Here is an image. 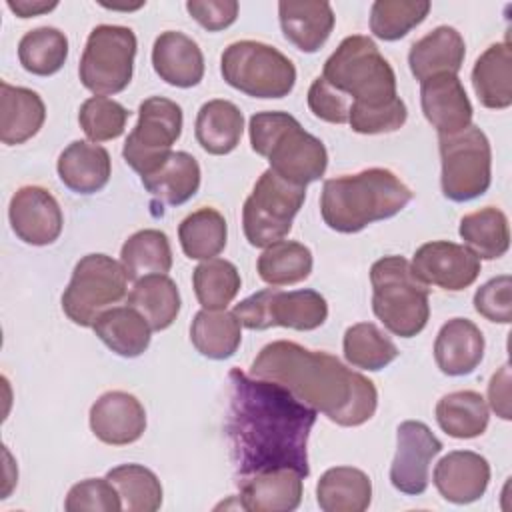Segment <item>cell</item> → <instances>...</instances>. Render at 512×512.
<instances>
[{"label": "cell", "instance_id": "11", "mask_svg": "<svg viewBox=\"0 0 512 512\" xmlns=\"http://www.w3.org/2000/svg\"><path fill=\"white\" fill-rule=\"evenodd\" d=\"M442 162V192L452 202L482 196L492 182V150L488 136L478 126H468L450 136H438Z\"/></svg>", "mask_w": 512, "mask_h": 512}, {"label": "cell", "instance_id": "51", "mask_svg": "<svg viewBox=\"0 0 512 512\" xmlns=\"http://www.w3.org/2000/svg\"><path fill=\"white\" fill-rule=\"evenodd\" d=\"M58 6V2H42V0H8V8L20 16V18H32V16H38V14H44V12H50Z\"/></svg>", "mask_w": 512, "mask_h": 512}, {"label": "cell", "instance_id": "33", "mask_svg": "<svg viewBox=\"0 0 512 512\" xmlns=\"http://www.w3.org/2000/svg\"><path fill=\"white\" fill-rule=\"evenodd\" d=\"M436 422L452 438L468 440L486 432L488 404L480 392L458 390L442 396L436 404Z\"/></svg>", "mask_w": 512, "mask_h": 512}, {"label": "cell", "instance_id": "24", "mask_svg": "<svg viewBox=\"0 0 512 512\" xmlns=\"http://www.w3.org/2000/svg\"><path fill=\"white\" fill-rule=\"evenodd\" d=\"M466 56V44L462 34L452 26H438L420 40H416L408 52L410 72L416 80L424 82L436 74L460 72Z\"/></svg>", "mask_w": 512, "mask_h": 512}, {"label": "cell", "instance_id": "42", "mask_svg": "<svg viewBox=\"0 0 512 512\" xmlns=\"http://www.w3.org/2000/svg\"><path fill=\"white\" fill-rule=\"evenodd\" d=\"M238 268L224 258L200 262L192 272V286L204 310H226L240 290Z\"/></svg>", "mask_w": 512, "mask_h": 512}, {"label": "cell", "instance_id": "17", "mask_svg": "<svg viewBox=\"0 0 512 512\" xmlns=\"http://www.w3.org/2000/svg\"><path fill=\"white\" fill-rule=\"evenodd\" d=\"M90 430L104 444H132L146 430V410L130 392H104L90 408Z\"/></svg>", "mask_w": 512, "mask_h": 512}, {"label": "cell", "instance_id": "22", "mask_svg": "<svg viewBox=\"0 0 512 512\" xmlns=\"http://www.w3.org/2000/svg\"><path fill=\"white\" fill-rule=\"evenodd\" d=\"M482 330L468 318L448 320L434 342V360L446 376H466L484 358Z\"/></svg>", "mask_w": 512, "mask_h": 512}, {"label": "cell", "instance_id": "12", "mask_svg": "<svg viewBox=\"0 0 512 512\" xmlns=\"http://www.w3.org/2000/svg\"><path fill=\"white\" fill-rule=\"evenodd\" d=\"M182 108L164 96H150L138 108V122L128 134L122 156L140 178L156 172L172 154L182 134Z\"/></svg>", "mask_w": 512, "mask_h": 512}, {"label": "cell", "instance_id": "9", "mask_svg": "<svg viewBox=\"0 0 512 512\" xmlns=\"http://www.w3.org/2000/svg\"><path fill=\"white\" fill-rule=\"evenodd\" d=\"M304 198V186L284 180L270 168L264 170L242 208L246 240L256 248H266L282 240L290 232Z\"/></svg>", "mask_w": 512, "mask_h": 512}, {"label": "cell", "instance_id": "6", "mask_svg": "<svg viewBox=\"0 0 512 512\" xmlns=\"http://www.w3.org/2000/svg\"><path fill=\"white\" fill-rule=\"evenodd\" d=\"M372 310L396 336L420 334L430 318L428 284L412 270L404 256H384L370 268Z\"/></svg>", "mask_w": 512, "mask_h": 512}, {"label": "cell", "instance_id": "49", "mask_svg": "<svg viewBox=\"0 0 512 512\" xmlns=\"http://www.w3.org/2000/svg\"><path fill=\"white\" fill-rule=\"evenodd\" d=\"M186 10L208 32L224 30L238 18L236 0H190L186 2Z\"/></svg>", "mask_w": 512, "mask_h": 512}, {"label": "cell", "instance_id": "39", "mask_svg": "<svg viewBox=\"0 0 512 512\" xmlns=\"http://www.w3.org/2000/svg\"><path fill=\"white\" fill-rule=\"evenodd\" d=\"M68 58V38L54 26L28 30L18 42V60L34 76L56 74Z\"/></svg>", "mask_w": 512, "mask_h": 512}, {"label": "cell", "instance_id": "50", "mask_svg": "<svg viewBox=\"0 0 512 512\" xmlns=\"http://www.w3.org/2000/svg\"><path fill=\"white\" fill-rule=\"evenodd\" d=\"M488 402L490 408L500 416L502 420H510V366L504 364L488 384Z\"/></svg>", "mask_w": 512, "mask_h": 512}, {"label": "cell", "instance_id": "21", "mask_svg": "<svg viewBox=\"0 0 512 512\" xmlns=\"http://www.w3.org/2000/svg\"><path fill=\"white\" fill-rule=\"evenodd\" d=\"M152 66L160 80L176 88H192L204 76L200 46L178 30H166L154 40Z\"/></svg>", "mask_w": 512, "mask_h": 512}, {"label": "cell", "instance_id": "30", "mask_svg": "<svg viewBox=\"0 0 512 512\" xmlns=\"http://www.w3.org/2000/svg\"><path fill=\"white\" fill-rule=\"evenodd\" d=\"M196 140L208 154H230L242 138L244 116L240 108L230 100H208L200 106L196 124Z\"/></svg>", "mask_w": 512, "mask_h": 512}, {"label": "cell", "instance_id": "45", "mask_svg": "<svg viewBox=\"0 0 512 512\" xmlns=\"http://www.w3.org/2000/svg\"><path fill=\"white\" fill-rule=\"evenodd\" d=\"M64 508L68 512H118L122 510V500L108 478H86L68 490Z\"/></svg>", "mask_w": 512, "mask_h": 512}, {"label": "cell", "instance_id": "29", "mask_svg": "<svg viewBox=\"0 0 512 512\" xmlns=\"http://www.w3.org/2000/svg\"><path fill=\"white\" fill-rule=\"evenodd\" d=\"M142 184L156 204L180 206L200 188V164L184 150L172 152L156 172L142 178Z\"/></svg>", "mask_w": 512, "mask_h": 512}, {"label": "cell", "instance_id": "10", "mask_svg": "<svg viewBox=\"0 0 512 512\" xmlns=\"http://www.w3.org/2000/svg\"><path fill=\"white\" fill-rule=\"evenodd\" d=\"M136 48V34L126 26L92 28L78 66L82 86L96 96L122 92L132 80Z\"/></svg>", "mask_w": 512, "mask_h": 512}, {"label": "cell", "instance_id": "40", "mask_svg": "<svg viewBox=\"0 0 512 512\" xmlns=\"http://www.w3.org/2000/svg\"><path fill=\"white\" fill-rule=\"evenodd\" d=\"M344 358L362 370L378 372L398 358L396 344L372 322H358L344 332Z\"/></svg>", "mask_w": 512, "mask_h": 512}, {"label": "cell", "instance_id": "32", "mask_svg": "<svg viewBox=\"0 0 512 512\" xmlns=\"http://www.w3.org/2000/svg\"><path fill=\"white\" fill-rule=\"evenodd\" d=\"M180 292L168 274H148L134 282L128 306L136 308L152 330H166L180 312Z\"/></svg>", "mask_w": 512, "mask_h": 512}, {"label": "cell", "instance_id": "44", "mask_svg": "<svg viewBox=\"0 0 512 512\" xmlns=\"http://www.w3.org/2000/svg\"><path fill=\"white\" fill-rule=\"evenodd\" d=\"M128 114L130 112L120 102L108 96H92L82 102L78 122L92 142H106L124 132Z\"/></svg>", "mask_w": 512, "mask_h": 512}, {"label": "cell", "instance_id": "43", "mask_svg": "<svg viewBox=\"0 0 512 512\" xmlns=\"http://www.w3.org/2000/svg\"><path fill=\"white\" fill-rule=\"evenodd\" d=\"M428 12L426 0H376L370 8V30L376 38L394 42L424 22Z\"/></svg>", "mask_w": 512, "mask_h": 512}, {"label": "cell", "instance_id": "28", "mask_svg": "<svg viewBox=\"0 0 512 512\" xmlns=\"http://www.w3.org/2000/svg\"><path fill=\"white\" fill-rule=\"evenodd\" d=\"M94 334L118 356L136 358L150 346L152 328L132 306H112L92 324Z\"/></svg>", "mask_w": 512, "mask_h": 512}, {"label": "cell", "instance_id": "26", "mask_svg": "<svg viewBox=\"0 0 512 512\" xmlns=\"http://www.w3.org/2000/svg\"><path fill=\"white\" fill-rule=\"evenodd\" d=\"M46 120V106L38 92L12 86L8 82L0 84V140L2 144L14 146L24 144L38 134Z\"/></svg>", "mask_w": 512, "mask_h": 512}, {"label": "cell", "instance_id": "23", "mask_svg": "<svg viewBox=\"0 0 512 512\" xmlns=\"http://www.w3.org/2000/svg\"><path fill=\"white\" fill-rule=\"evenodd\" d=\"M56 170L62 184L72 192L94 194L108 184L112 164L104 146L96 142L74 140L60 152Z\"/></svg>", "mask_w": 512, "mask_h": 512}, {"label": "cell", "instance_id": "1", "mask_svg": "<svg viewBox=\"0 0 512 512\" xmlns=\"http://www.w3.org/2000/svg\"><path fill=\"white\" fill-rule=\"evenodd\" d=\"M316 414L284 386L230 370L224 430L236 476L292 468L306 478Z\"/></svg>", "mask_w": 512, "mask_h": 512}, {"label": "cell", "instance_id": "41", "mask_svg": "<svg viewBox=\"0 0 512 512\" xmlns=\"http://www.w3.org/2000/svg\"><path fill=\"white\" fill-rule=\"evenodd\" d=\"M106 478L116 486L122 510L154 512L162 506V484L150 468L142 464H120L110 468Z\"/></svg>", "mask_w": 512, "mask_h": 512}, {"label": "cell", "instance_id": "25", "mask_svg": "<svg viewBox=\"0 0 512 512\" xmlns=\"http://www.w3.org/2000/svg\"><path fill=\"white\" fill-rule=\"evenodd\" d=\"M278 18L284 38L298 50L318 52L334 28V12L328 2H294L278 4Z\"/></svg>", "mask_w": 512, "mask_h": 512}, {"label": "cell", "instance_id": "5", "mask_svg": "<svg viewBox=\"0 0 512 512\" xmlns=\"http://www.w3.org/2000/svg\"><path fill=\"white\" fill-rule=\"evenodd\" d=\"M350 108H378L394 102L396 74L376 42L362 34L346 36L324 62L320 74Z\"/></svg>", "mask_w": 512, "mask_h": 512}, {"label": "cell", "instance_id": "19", "mask_svg": "<svg viewBox=\"0 0 512 512\" xmlns=\"http://www.w3.org/2000/svg\"><path fill=\"white\" fill-rule=\"evenodd\" d=\"M434 486L452 504H470L484 496L490 482L488 460L472 450H454L434 468Z\"/></svg>", "mask_w": 512, "mask_h": 512}, {"label": "cell", "instance_id": "16", "mask_svg": "<svg viewBox=\"0 0 512 512\" xmlns=\"http://www.w3.org/2000/svg\"><path fill=\"white\" fill-rule=\"evenodd\" d=\"M14 234L32 246H48L58 240L64 216L58 200L42 186H22L8 206Z\"/></svg>", "mask_w": 512, "mask_h": 512}, {"label": "cell", "instance_id": "37", "mask_svg": "<svg viewBox=\"0 0 512 512\" xmlns=\"http://www.w3.org/2000/svg\"><path fill=\"white\" fill-rule=\"evenodd\" d=\"M228 238V226L224 216L210 206H204L188 214L178 226V240L182 252L190 260H210L218 256Z\"/></svg>", "mask_w": 512, "mask_h": 512}, {"label": "cell", "instance_id": "31", "mask_svg": "<svg viewBox=\"0 0 512 512\" xmlns=\"http://www.w3.org/2000/svg\"><path fill=\"white\" fill-rule=\"evenodd\" d=\"M370 500L372 482L360 468H328L316 484V502L324 512H364Z\"/></svg>", "mask_w": 512, "mask_h": 512}, {"label": "cell", "instance_id": "13", "mask_svg": "<svg viewBox=\"0 0 512 512\" xmlns=\"http://www.w3.org/2000/svg\"><path fill=\"white\" fill-rule=\"evenodd\" d=\"M234 314L248 330H268L272 326L292 330H314L328 318L326 298L316 290H276L264 288L234 306Z\"/></svg>", "mask_w": 512, "mask_h": 512}, {"label": "cell", "instance_id": "35", "mask_svg": "<svg viewBox=\"0 0 512 512\" xmlns=\"http://www.w3.org/2000/svg\"><path fill=\"white\" fill-rule=\"evenodd\" d=\"M460 238L480 260L502 258L510 248V228L506 214L496 206H484L462 216Z\"/></svg>", "mask_w": 512, "mask_h": 512}, {"label": "cell", "instance_id": "8", "mask_svg": "<svg viewBox=\"0 0 512 512\" xmlns=\"http://www.w3.org/2000/svg\"><path fill=\"white\" fill-rule=\"evenodd\" d=\"M128 292L124 266L106 254L82 256L62 294L64 314L78 326H92L94 320Z\"/></svg>", "mask_w": 512, "mask_h": 512}, {"label": "cell", "instance_id": "18", "mask_svg": "<svg viewBox=\"0 0 512 512\" xmlns=\"http://www.w3.org/2000/svg\"><path fill=\"white\" fill-rule=\"evenodd\" d=\"M420 106L438 136L462 132L472 122L474 110L456 74H436L420 82Z\"/></svg>", "mask_w": 512, "mask_h": 512}, {"label": "cell", "instance_id": "27", "mask_svg": "<svg viewBox=\"0 0 512 512\" xmlns=\"http://www.w3.org/2000/svg\"><path fill=\"white\" fill-rule=\"evenodd\" d=\"M472 86L482 106L504 110L512 104V48L510 42L488 46L472 68Z\"/></svg>", "mask_w": 512, "mask_h": 512}, {"label": "cell", "instance_id": "4", "mask_svg": "<svg viewBox=\"0 0 512 512\" xmlns=\"http://www.w3.org/2000/svg\"><path fill=\"white\" fill-rule=\"evenodd\" d=\"M252 150L270 162L284 180L308 186L324 176L328 152L320 138L306 132L288 112H256L248 124Z\"/></svg>", "mask_w": 512, "mask_h": 512}, {"label": "cell", "instance_id": "20", "mask_svg": "<svg viewBox=\"0 0 512 512\" xmlns=\"http://www.w3.org/2000/svg\"><path fill=\"white\" fill-rule=\"evenodd\" d=\"M304 476L292 468L264 470L238 478L240 506L248 512H290L302 502Z\"/></svg>", "mask_w": 512, "mask_h": 512}, {"label": "cell", "instance_id": "2", "mask_svg": "<svg viewBox=\"0 0 512 512\" xmlns=\"http://www.w3.org/2000/svg\"><path fill=\"white\" fill-rule=\"evenodd\" d=\"M250 376L284 386L338 426H360L378 406V390L370 378L328 352L308 350L290 340L266 344L254 358Z\"/></svg>", "mask_w": 512, "mask_h": 512}, {"label": "cell", "instance_id": "15", "mask_svg": "<svg viewBox=\"0 0 512 512\" xmlns=\"http://www.w3.org/2000/svg\"><path fill=\"white\" fill-rule=\"evenodd\" d=\"M414 274L424 282L450 292L472 286L480 274V258L464 244L434 240L422 244L412 258Z\"/></svg>", "mask_w": 512, "mask_h": 512}, {"label": "cell", "instance_id": "7", "mask_svg": "<svg viewBox=\"0 0 512 512\" xmlns=\"http://www.w3.org/2000/svg\"><path fill=\"white\" fill-rule=\"evenodd\" d=\"M220 72L226 84L252 98H284L296 84L292 60L258 40H238L226 46Z\"/></svg>", "mask_w": 512, "mask_h": 512}, {"label": "cell", "instance_id": "38", "mask_svg": "<svg viewBox=\"0 0 512 512\" xmlns=\"http://www.w3.org/2000/svg\"><path fill=\"white\" fill-rule=\"evenodd\" d=\"M258 276L270 286H290L312 272V252L294 240H278L264 248L256 262Z\"/></svg>", "mask_w": 512, "mask_h": 512}, {"label": "cell", "instance_id": "14", "mask_svg": "<svg viewBox=\"0 0 512 512\" xmlns=\"http://www.w3.org/2000/svg\"><path fill=\"white\" fill-rule=\"evenodd\" d=\"M442 442L418 420H406L396 430V454L390 466V482L402 494H424L430 480V462L440 454Z\"/></svg>", "mask_w": 512, "mask_h": 512}, {"label": "cell", "instance_id": "34", "mask_svg": "<svg viewBox=\"0 0 512 512\" xmlns=\"http://www.w3.org/2000/svg\"><path fill=\"white\" fill-rule=\"evenodd\" d=\"M190 340L202 356L226 360L242 342V324L234 312L202 308L190 324Z\"/></svg>", "mask_w": 512, "mask_h": 512}, {"label": "cell", "instance_id": "3", "mask_svg": "<svg viewBox=\"0 0 512 512\" xmlns=\"http://www.w3.org/2000/svg\"><path fill=\"white\" fill-rule=\"evenodd\" d=\"M412 200V190L388 168H366L324 182L320 214L328 228L354 234L368 224L396 216Z\"/></svg>", "mask_w": 512, "mask_h": 512}, {"label": "cell", "instance_id": "47", "mask_svg": "<svg viewBox=\"0 0 512 512\" xmlns=\"http://www.w3.org/2000/svg\"><path fill=\"white\" fill-rule=\"evenodd\" d=\"M510 290H512V278L508 274L488 280L474 294V310L490 322L510 324L512 320Z\"/></svg>", "mask_w": 512, "mask_h": 512}, {"label": "cell", "instance_id": "48", "mask_svg": "<svg viewBox=\"0 0 512 512\" xmlns=\"http://www.w3.org/2000/svg\"><path fill=\"white\" fill-rule=\"evenodd\" d=\"M308 108L310 112L330 124L348 122V100L336 92L322 76L314 78L308 88Z\"/></svg>", "mask_w": 512, "mask_h": 512}, {"label": "cell", "instance_id": "36", "mask_svg": "<svg viewBox=\"0 0 512 512\" xmlns=\"http://www.w3.org/2000/svg\"><path fill=\"white\" fill-rule=\"evenodd\" d=\"M120 264L128 280H140L148 274H168L172 268V248L168 236L156 228L134 232L120 250Z\"/></svg>", "mask_w": 512, "mask_h": 512}, {"label": "cell", "instance_id": "46", "mask_svg": "<svg viewBox=\"0 0 512 512\" xmlns=\"http://www.w3.org/2000/svg\"><path fill=\"white\" fill-rule=\"evenodd\" d=\"M408 110L404 100L398 96L394 102L378 108H350L348 124L358 134H382L394 132L404 126Z\"/></svg>", "mask_w": 512, "mask_h": 512}]
</instances>
